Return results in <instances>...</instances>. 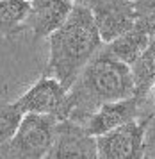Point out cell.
<instances>
[{
  "mask_svg": "<svg viewBox=\"0 0 155 159\" xmlns=\"http://www.w3.org/2000/svg\"><path fill=\"white\" fill-rule=\"evenodd\" d=\"M134 95L130 66L109 56L102 48L82 68L68 88V118L84 125L87 118L107 102Z\"/></svg>",
  "mask_w": 155,
  "mask_h": 159,
  "instance_id": "cell-1",
  "label": "cell"
},
{
  "mask_svg": "<svg viewBox=\"0 0 155 159\" xmlns=\"http://www.w3.org/2000/svg\"><path fill=\"white\" fill-rule=\"evenodd\" d=\"M48 43L50 56L45 75L57 79L66 89L104 47L91 11L84 4H73L64 23L48 36Z\"/></svg>",
  "mask_w": 155,
  "mask_h": 159,
  "instance_id": "cell-2",
  "label": "cell"
},
{
  "mask_svg": "<svg viewBox=\"0 0 155 159\" xmlns=\"http://www.w3.org/2000/svg\"><path fill=\"white\" fill-rule=\"evenodd\" d=\"M57 118L50 115H23L18 130L4 150V159H43L48 156L54 136H55Z\"/></svg>",
  "mask_w": 155,
  "mask_h": 159,
  "instance_id": "cell-3",
  "label": "cell"
},
{
  "mask_svg": "<svg viewBox=\"0 0 155 159\" xmlns=\"http://www.w3.org/2000/svg\"><path fill=\"white\" fill-rule=\"evenodd\" d=\"M87 7L104 43L132 29L141 18L137 0H89Z\"/></svg>",
  "mask_w": 155,
  "mask_h": 159,
  "instance_id": "cell-4",
  "label": "cell"
},
{
  "mask_svg": "<svg viewBox=\"0 0 155 159\" xmlns=\"http://www.w3.org/2000/svg\"><path fill=\"white\" fill-rule=\"evenodd\" d=\"M146 120H134L96 138V159H143L146 154Z\"/></svg>",
  "mask_w": 155,
  "mask_h": 159,
  "instance_id": "cell-5",
  "label": "cell"
},
{
  "mask_svg": "<svg viewBox=\"0 0 155 159\" xmlns=\"http://www.w3.org/2000/svg\"><path fill=\"white\" fill-rule=\"evenodd\" d=\"M14 102L23 111V115L36 113L50 115L57 120L68 118V89L50 75L41 77Z\"/></svg>",
  "mask_w": 155,
  "mask_h": 159,
  "instance_id": "cell-6",
  "label": "cell"
},
{
  "mask_svg": "<svg viewBox=\"0 0 155 159\" xmlns=\"http://www.w3.org/2000/svg\"><path fill=\"white\" fill-rule=\"evenodd\" d=\"M48 156L52 159H96V138L82 123L59 120Z\"/></svg>",
  "mask_w": 155,
  "mask_h": 159,
  "instance_id": "cell-7",
  "label": "cell"
},
{
  "mask_svg": "<svg viewBox=\"0 0 155 159\" xmlns=\"http://www.w3.org/2000/svg\"><path fill=\"white\" fill-rule=\"evenodd\" d=\"M141 106L143 102L135 95L121 98V100H116V102H107L104 106H100L87 118L84 127L89 134L100 136V134L109 132L113 129H118V127H121V125H125L128 122L139 120Z\"/></svg>",
  "mask_w": 155,
  "mask_h": 159,
  "instance_id": "cell-8",
  "label": "cell"
},
{
  "mask_svg": "<svg viewBox=\"0 0 155 159\" xmlns=\"http://www.w3.org/2000/svg\"><path fill=\"white\" fill-rule=\"evenodd\" d=\"M73 4V0H29L23 27L30 30L34 38H48L64 23Z\"/></svg>",
  "mask_w": 155,
  "mask_h": 159,
  "instance_id": "cell-9",
  "label": "cell"
},
{
  "mask_svg": "<svg viewBox=\"0 0 155 159\" xmlns=\"http://www.w3.org/2000/svg\"><path fill=\"white\" fill-rule=\"evenodd\" d=\"M150 43H152V36L146 32V29L141 23H135L132 29H128L127 32L114 38L113 41L104 43L102 50L107 52L109 56H113L114 59H118V61L130 66L143 52L146 50V47Z\"/></svg>",
  "mask_w": 155,
  "mask_h": 159,
  "instance_id": "cell-10",
  "label": "cell"
},
{
  "mask_svg": "<svg viewBox=\"0 0 155 159\" xmlns=\"http://www.w3.org/2000/svg\"><path fill=\"white\" fill-rule=\"evenodd\" d=\"M130 73L134 80V95L144 102L155 86V39H152L146 50L130 65Z\"/></svg>",
  "mask_w": 155,
  "mask_h": 159,
  "instance_id": "cell-11",
  "label": "cell"
},
{
  "mask_svg": "<svg viewBox=\"0 0 155 159\" xmlns=\"http://www.w3.org/2000/svg\"><path fill=\"white\" fill-rule=\"evenodd\" d=\"M29 0H0V36L25 30Z\"/></svg>",
  "mask_w": 155,
  "mask_h": 159,
  "instance_id": "cell-12",
  "label": "cell"
},
{
  "mask_svg": "<svg viewBox=\"0 0 155 159\" xmlns=\"http://www.w3.org/2000/svg\"><path fill=\"white\" fill-rule=\"evenodd\" d=\"M21 118H23V111L18 107L16 102L0 104V156L4 154L14 132L18 130Z\"/></svg>",
  "mask_w": 155,
  "mask_h": 159,
  "instance_id": "cell-13",
  "label": "cell"
},
{
  "mask_svg": "<svg viewBox=\"0 0 155 159\" xmlns=\"http://www.w3.org/2000/svg\"><path fill=\"white\" fill-rule=\"evenodd\" d=\"M139 9H141V18H139L137 23H141L143 27L146 29V32L152 36V39H155V7L139 2Z\"/></svg>",
  "mask_w": 155,
  "mask_h": 159,
  "instance_id": "cell-14",
  "label": "cell"
},
{
  "mask_svg": "<svg viewBox=\"0 0 155 159\" xmlns=\"http://www.w3.org/2000/svg\"><path fill=\"white\" fill-rule=\"evenodd\" d=\"M75 4H84V6H87L89 4V0H73Z\"/></svg>",
  "mask_w": 155,
  "mask_h": 159,
  "instance_id": "cell-15",
  "label": "cell"
},
{
  "mask_svg": "<svg viewBox=\"0 0 155 159\" xmlns=\"http://www.w3.org/2000/svg\"><path fill=\"white\" fill-rule=\"evenodd\" d=\"M150 93H155V86H153V88H152V91H150Z\"/></svg>",
  "mask_w": 155,
  "mask_h": 159,
  "instance_id": "cell-16",
  "label": "cell"
},
{
  "mask_svg": "<svg viewBox=\"0 0 155 159\" xmlns=\"http://www.w3.org/2000/svg\"><path fill=\"white\" fill-rule=\"evenodd\" d=\"M143 159H150V157H148V156H146V154H144V156H143Z\"/></svg>",
  "mask_w": 155,
  "mask_h": 159,
  "instance_id": "cell-17",
  "label": "cell"
},
{
  "mask_svg": "<svg viewBox=\"0 0 155 159\" xmlns=\"http://www.w3.org/2000/svg\"><path fill=\"white\" fill-rule=\"evenodd\" d=\"M43 159H52V157H50V156H46V157H43Z\"/></svg>",
  "mask_w": 155,
  "mask_h": 159,
  "instance_id": "cell-18",
  "label": "cell"
}]
</instances>
